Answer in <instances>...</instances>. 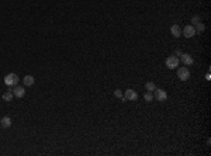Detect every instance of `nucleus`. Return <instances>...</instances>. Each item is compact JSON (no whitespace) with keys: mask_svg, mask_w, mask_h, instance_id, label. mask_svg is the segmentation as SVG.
<instances>
[{"mask_svg":"<svg viewBox=\"0 0 211 156\" xmlns=\"http://www.w3.org/2000/svg\"><path fill=\"white\" fill-rule=\"evenodd\" d=\"M177 78L180 79L182 82H186L190 79V70L186 68V66H183V68H177Z\"/></svg>","mask_w":211,"mask_h":156,"instance_id":"nucleus-3","label":"nucleus"},{"mask_svg":"<svg viewBox=\"0 0 211 156\" xmlns=\"http://www.w3.org/2000/svg\"><path fill=\"white\" fill-rule=\"evenodd\" d=\"M152 93H153V98H156L158 101H166L167 93L163 89H155Z\"/></svg>","mask_w":211,"mask_h":156,"instance_id":"nucleus-4","label":"nucleus"},{"mask_svg":"<svg viewBox=\"0 0 211 156\" xmlns=\"http://www.w3.org/2000/svg\"><path fill=\"white\" fill-rule=\"evenodd\" d=\"M13 97H14V94H13L11 90H10V92H6L4 94H3V100H4V101H11Z\"/></svg>","mask_w":211,"mask_h":156,"instance_id":"nucleus-12","label":"nucleus"},{"mask_svg":"<svg viewBox=\"0 0 211 156\" xmlns=\"http://www.w3.org/2000/svg\"><path fill=\"white\" fill-rule=\"evenodd\" d=\"M170 34H172L175 38H179V37L182 35V28H180V25H177V24L172 25V27H170Z\"/></svg>","mask_w":211,"mask_h":156,"instance_id":"nucleus-9","label":"nucleus"},{"mask_svg":"<svg viewBox=\"0 0 211 156\" xmlns=\"http://www.w3.org/2000/svg\"><path fill=\"white\" fill-rule=\"evenodd\" d=\"M194 28H196V33H203V31L206 30V25H204L203 21H200V23H197V24L194 25Z\"/></svg>","mask_w":211,"mask_h":156,"instance_id":"nucleus-13","label":"nucleus"},{"mask_svg":"<svg viewBox=\"0 0 211 156\" xmlns=\"http://www.w3.org/2000/svg\"><path fill=\"white\" fill-rule=\"evenodd\" d=\"M144 98H145V101H148V103H151L153 100V94L151 92H147L145 94H144Z\"/></svg>","mask_w":211,"mask_h":156,"instance_id":"nucleus-15","label":"nucleus"},{"mask_svg":"<svg viewBox=\"0 0 211 156\" xmlns=\"http://www.w3.org/2000/svg\"><path fill=\"white\" fill-rule=\"evenodd\" d=\"M13 94H14V97L17 98H23L25 96V90L23 86H14L13 87Z\"/></svg>","mask_w":211,"mask_h":156,"instance_id":"nucleus-8","label":"nucleus"},{"mask_svg":"<svg viewBox=\"0 0 211 156\" xmlns=\"http://www.w3.org/2000/svg\"><path fill=\"white\" fill-rule=\"evenodd\" d=\"M138 98V93L133 89H127L125 93H124V100H128V101H135Z\"/></svg>","mask_w":211,"mask_h":156,"instance_id":"nucleus-6","label":"nucleus"},{"mask_svg":"<svg viewBox=\"0 0 211 156\" xmlns=\"http://www.w3.org/2000/svg\"><path fill=\"white\" fill-rule=\"evenodd\" d=\"M200 21H201L200 16H193V17H192V24L193 25H196L197 23H200Z\"/></svg>","mask_w":211,"mask_h":156,"instance_id":"nucleus-16","label":"nucleus"},{"mask_svg":"<svg viewBox=\"0 0 211 156\" xmlns=\"http://www.w3.org/2000/svg\"><path fill=\"white\" fill-rule=\"evenodd\" d=\"M182 34L184 35L186 38H192V37H194L197 33H196V28H194V25H193V24H189V25H186V27L182 30Z\"/></svg>","mask_w":211,"mask_h":156,"instance_id":"nucleus-5","label":"nucleus"},{"mask_svg":"<svg viewBox=\"0 0 211 156\" xmlns=\"http://www.w3.org/2000/svg\"><path fill=\"white\" fill-rule=\"evenodd\" d=\"M165 64H166V66L169 69H177L179 65H180V59L177 58V56H167Z\"/></svg>","mask_w":211,"mask_h":156,"instance_id":"nucleus-2","label":"nucleus"},{"mask_svg":"<svg viewBox=\"0 0 211 156\" xmlns=\"http://www.w3.org/2000/svg\"><path fill=\"white\" fill-rule=\"evenodd\" d=\"M180 61L183 62L184 66H192L194 64V59H193V56L190 54H182L180 55Z\"/></svg>","mask_w":211,"mask_h":156,"instance_id":"nucleus-7","label":"nucleus"},{"mask_svg":"<svg viewBox=\"0 0 211 156\" xmlns=\"http://www.w3.org/2000/svg\"><path fill=\"white\" fill-rule=\"evenodd\" d=\"M19 76L16 73H9L4 76V83L7 84V86H10V87H14V86H17L19 84Z\"/></svg>","mask_w":211,"mask_h":156,"instance_id":"nucleus-1","label":"nucleus"},{"mask_svg":"<svg viewBox=\"0 0 211 156\" xmlns=\"http://www.w3.org/2000/svg\"><path fill=\"white\" fill-rule=\"evenodd\" d=\"M35 82L34 76H31V75H27V76H24L23 78V83H24V86H33Z\"/></svg>","mask_w":211,"mask_h":156,"instance_id":"nucleus-10","label":"nucleus"},{"mask_svg":"<svg viewBox=\"0 0 211 156\" xmlns=\"http://www.w3.org/2000/svg\"><path fill=\"white\" fill-rule=\"evenodd\" d=\"M114 96H115L117 98H123V100H124V94H123L121 90H115V92H114Z\"/></svg>","mask_w":211,"mask_h":156,"instance_id":"nucleus-17","label":"nucleus"},{"mask_svg":"<svg viewBox=\"0 0 211 156\" xmlns=\"http://www.w3.org/2000/svg\"><path fill=\"white\" fill-rule=\"evenodd\" d=\"M0 125H1L3 128H10L11 127V118L7 117V115L3 117L1 120H0Z\"/></svg>","mask_w":211,"mask_h":156,"instance_id":"nucleus-11","label":"nucleus"},{"mask_svg":"<svg viewBox=\"0 0 211 156\" xmlns=\"http://www.w3.org/2000/svg\"><path fill=\"white\" fill-rule=\"evenodd\" d=\"M145 89H147V92L152 93L153 90L156 89V86H155V83H153V82H147V83H145Z\"/></svg>","mask_w":211,"mask_h":156,"instance_id":"nucleus-14","label":"nucleus"}]
</instances>
